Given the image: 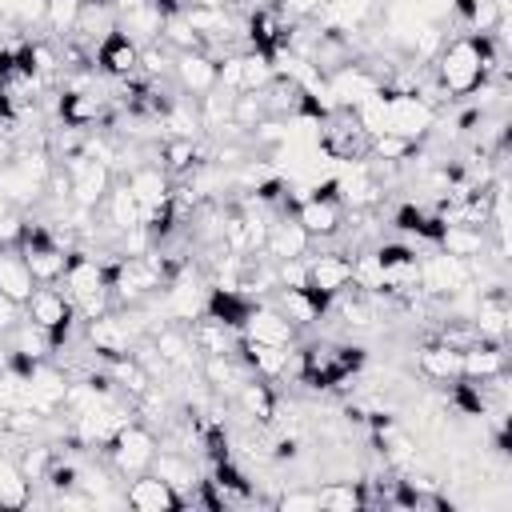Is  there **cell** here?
Wrapping results in <instances>:
<instances>
[{
  "instance_id": "6da1fadb",
  "label": "cell",
  "mask_w": 512,
  "mask_h": 512,
  "mask_svg": "<svg viewBox=\"0 0 512 512\" xmlns=\"http://www.w3.org/2000/svg\"><path fill=\"white\" fill-rule=\"evenodd\" d=\"M156 432L148 428V424H140V420H128L108 444H104V456H108V464H112V472L116 476H140V472H148L152 468V456H156Z\"/></svg>"
},
{
  "instance_id": "7a4b0ae2",
  "label": "cell",
  "mask_w": 512,
  "mask_h": 512,
  "mask_svg": "<svg viewBox=\"0 0 512 512\" xmlns=\"http://www.w3.org/2000/svg\"><path fill=\"white\" fill-rule=\"evenodd\" d=\"M24 316H28L32 324L48 328L52 340H56V352H60V348L68 344L72 324H76V304H72V296H68L64 288H56V284H36V292L24 300Z\"/></svg>"
},
{
  "instance_id": "3957f363",
  "label": "cell",
  "mask_w": 512,
  "mask_h": 512,
  "mask_svg": "<svg viewBox=\"0 0 512 512\" xmlns=\"http://www.w3.org/2000/svg\"><path fill=\"white\" fill-rule=\"evenodd\" d=\"M60 168L68 172V184H72L68 204H76V208H92V212H96V204H104V196H108V188H112V180H116V172H112L104 160L88 156V152L60 160Z\"/></svg>"
},
{
  "instance_id": "277c9868",
  "label": "cell",
  "mask_w": 512,
  "mask_h": 512,
  "mask_svg": "<svg viewBox=\"0 0 512 512\" xmlns=\"http://www.w3.org/2000/svg\"><path fill=\"white\" fill-rule=\"evenodd\" d=\"M84 340H88V348H92L100 360H108V364H112V360H120V356H132V352H136V344H140L116 308H112V312H104V316L84 320Z\"/></svg>"
},
{
  "instance_id": "5b68a950",
  "label": "cell",
  "mask_w": 512,
  "mask_h": 512,
  "mask_svg": "<svg viewBox=\"0 0 512 512\" xmlns=\"http://www.w3.org/2000/svg\"><path fill=\"white\" fill-rule=\"evenodd\" d=\"M388 100V128L384 132H400L408 140H424L436 128V108L424 104L416 92H384Z\"/></svg>"
},
{
  "instance_id": "8992f818",
  "label": "cell",
  "mask_w": 512,
  "mask_h": 512,
  "mask_svg": "<svg viewBox=\"0 0 512 512\" xmlns=\"http://www.w3.org/2000/svg\"><path fill=\"white\" fill-rule=\"evenodd\" d=\"M472 328H476L480 340H492V344H504L508 340V332H512V304H508L504 284H492V288H480L476 292Z\"/></svg>"
},
{
  "instance_id": "52a82bcc",
  "label": "cell",
  "mask_w": 512,
  "mask_h": 512,
  "mask_svg": "<svg viewBox=\"0 0 512 512\" xmlns=\"http://www.w3.org/2000/svg\"><path fill=\"white\" fill-rule=\"evenodd\" d=\"M296 324L276 308V304H268V300H260V304H252V312L244 316V324H240V336L244 340H256V344H276V348H292V340H296Z\"/></svg>"
},
{
  "instance_id": "ba28073f",
  "label": "cell",
  "mask_w": 512,
  "mask_h": 512,
  "mask_svg": "<svg viewBox=\"0 0 512 512\" xmlns=\"http://www.w3.org/2000/svg\"><path fill=\"white\" fill-rule=\"evenodd\" d=\"M108 108L112 100L96 88H64L60 100H56V116L60 124H72V128H96L108 120Z\"/></svg>"
},
{
  "instance_id": "9c48e42d",
  "label": "cell",
  "mask_w": 512,
  "mask_h": 512,
  "mask_svg": "<svg viewBox=\"0 0 512 512\" xmlns=\"http://www.w3.org/2000/svg\"><path fill=\"white\" fill-rule=\"evenodd\" d=\"M92 60L100 64V72H104L108 80H132V76L140 72V44H136L128 32L112 28V32L100 40V48L92 52Z\"/></svg>"
},
{
  "instance_id": "30bf717a",
  "label": "cell",
  "mask_w": 512,
  "mask_h": 512,
  "mask_svg": "<svg viewBox=\"0 0 512 512\" xmlns=\"http://www.w3.org/2000/svg\"><path fill=\"white\" fill-rule=\"evenodd\" d=\"M124 504L136 508V512H176V508H188L184 496L168 480H160L156 472L132 476V484L124 488Z\"/></svg>"
},
{
  "instance_id": "8fae6325",
  "label": "cell",
  "mask_w": 512,
  "mask_h": 512,
  "mask_svg": "<svg viewBox=\"0 0 512 512\" xmlns=\"http://www.w3.org/2000/svg\"><path fill=\"white\" fill-rule=\"evenodd\" d=\"M292 216L300 220V228L312 240H332L344 228V204H340V196H304L292 208Z\"/></svg>"
},
{
  "instance_id": "7c38bea8",
  "label": "cell",
  "mask_w": 512,
  "mask_h": 512,
  "mask_svg": "<svg viewBox=\"0 0 512 512\" xmlns=\"http://www.w3.org/2000/svg\"><path fill=\"white\" fill-rule=\"evenodd\" d=\"M352 284V256L348 252H320L308 256V288L320 296H340Z\"/></svg>"
},
{
  "instance_id": "4fadbf2b",
  "label": "cell",
  "mask_w": 512,
  "mask_h": 512,
  "mask_svg": "<svg viewBox=\"0 0 512 512\" xmlns=\"http://www.w3.org/2000/svg\"><path fill=\"white\" fill-rule=\"evenodd\" d=\"M172 80H176V88L184 96H196L200 100L204 92L216 88V56H208V52H176Z\"/></svg>"
},
{
  "instance_id": "5bb4252c",
  "label": "cell",
  "mask_w": 512,
  "mask_h": 512,
  "mask_svg": "<svg viewBox=\"0 0 512 512\" xmlns=\"http://www.w3.org/2000/svg\"><path fill=\"white\" fill-rule=\"evenodd\" d=\"M312 236L300 228V220L292 212H276L264 236V256L268 260H292V256H308Z\"/></svg>"
},
{
  "instance_id": "9a60e30c",
  "label": "cell",
  "mask_w": 512,
  "mask_h": 512,
  "mask_svg": "<svg viewBox=\"0 0 512 512\" xmlns=\"http://www.w3.org/2000/svg\"><path fill=\"white\" fill-rule=\"evenodd\" d=\"M124 184L132 188V196L140 200L144 212H148V208H160V204L172 200V176H168L160 164H136V168H128Z\"/></svg>"
},
{
  "instance_id": "2e32d148",
  "label": "cell",
  "mask_w": 512,
  "mask_h": 512,
  "mask_svg": "<svg viewBox=\"0 0 512 512\" xmlns=\"http://www.w3.org/2000/svg\"><path fill=\"white\" fill-rule=\"evenodd\" d=\"M416 372L432 384H456L460 380V348H452L444 340H428L424 348H416Z\"/></svg>"
},
{
  "instance_id": "e0dca14e",
  "label": "cell",
  "mask_w": 512,
  "mask_h": 512,
  "mask_svg": "<svg viewBox=\"0 0 512 512\" xmlns=\"http://www.w3.org/2000/svg\"><path fill=\"white\" fill-rule=\"evenodd\" d=\"M280 296H276V308L296 324V328H308V324H316V320H324V312H328V296H320V292H312L308 284H300V288H276Z\"/></svg>"
},
{
  "instance_id": "ac0fdd59",
  "label": "cell",
  "mask_w": 512,
  "mask_h": 512,
  "mask_svg": "<svg viewBox=\"0 0 512 512\" xmlns=\"http://www.w3.org/2000/svg\"><path fill=\"white\" fill-rule=\"evenodd\" d=\"M508 372V352L504 344H492V340H476L460 352V376L464 380H488V376H500Z\"/></svg>"
},
{
  "instance_id": "d6986e66",
  "label": "cell",
  "mask_w": 512,
  "mask_h": 512,
  "mask_svg": "<svg viewBox=\"0 0 512 512\" xmlns=\"http://www.w3.org/2000/svg\"><path fill=\"white\" fill-rule=\"evenodd\" d=\"M148 472H156L160 480H168L180 496H184V504H188V492L200 484V472H196V464L184 456V452H176V448H156V456H152V468Z\"/></svg>"
},
{
  "instance_id": "ffe728a7",
  "label": "cell",
  "mask_w": 512,
  "mask_h": 512,
  "mask_svg": "<svg viewBox=\"0 0 512 512\" xmlns=\"http://www.w3.org/2000/svg\"><path fill=\"white\" fill-rule=\"evenodd\" d=\"M188 336L200 348V356H224V352H236L240 348V332L228 328V324H220V320H212V316L192 320L188 324Z\"/></svg>"
},
{
  "instance_id": "44dd1931",
  "label": "cell",
  "mask_w": 512,
  "mask_h": 512,
  "mask_svg": "<svg viewBox=\"0 0 512 512\" xmlns=\"http://www.w3.org/2000/svg\"><path fill=\"white\" fill-rule=\"evenodd\" d=\"M232 400L244 408V416H248L252 424H264V428H268V420H272V412H276V404H280L276 388H272L268 380H260V376H248V380L236 388Z\"/></svg>"
},
{
  "instance_id": "7402d4cb",
  "label": "cell",
  "mask_w": 512,
  "mask_h": 512,
  "mask_svg": "<svg viewBox=\"0 0 512 512\" xmlns=\"http://www.w3.org/2000/svg\"><path fill=\"white\" fill-rule=\"evenodd\" d=\"M0 292L12 296L16 304H24L36 292V276L28 272V264H24V256H20L16 244L12 248H0Z\"/></svg>"
},
{
  "instance_id": "603a6c76",
  "label": "cell",
  "mask_w": 512,
  "mask_h": 512,
  "mask_svg": "<svg viewBox=\"0 0 512 512\" xmlns=\"http://www.w3.org/2000/svg\"><path fill=\"white\" fill-rule=\"evenodd\" d=\"M104 212H108V224L116 232H132V228L144 224V208H140V200L132 196V188L124 180H112V188L104 196Z\"/></svg>"
},
{
  "instance_id": "cb8c5ba5",
  "label": "cell",
  "mask_w": 512,
  "mask_h": 512,
  "mask_svg": "<svg viewBox=\"0 0 512 512\" xmlns=\"http://www.w3.org/2000/svg\"><path fill=\"white\" fill-rule=\"evenodd\" d=\"M252 304H256V300H248V296L236 292V288H212V284H208L204 316H212V320H220V324H228V328L240 332V324H244V316L252 312Z\"/></svg>"
},
{
  "instance_id": "d4e9b609",
  "label": "cell",
  "mask_w": 512,
  "mask_h": 512,
  "mask_svg": "<svg viewBox=\"0 0 512 512\" xmlns=\"http://www.w3.org/2000/svg\"><path fill=\"white\" fill-rule=\"evenodd\" d=\"M4 336H8V352H24V356H32V360H48V356L56 352L52 332L40 328V324H32L28 316H24L16 328H8Z\"/></svg>"
},
{
  "instance_id": "484cf974",
  "label": "cell",
  "mask_w": 512,
  "mask_h": 512,
  "mask_svg": "<svg viewBox=\"0 0 512 512\" xmlns=\"http://www.w3.org/2000/svg\"><path fill=\"white\" fill-rule=\"evenodd\" d=\"M40 196H44V184L40 180H32L28 172H20L12 160L0 164V200H8L16 208H32Z\"/></svg>"
},
{
  "instance_id": "4316f807",
  "label": "cell",
  "mask_w": 512,
  "mask_h": 512,
  "mask_svg": "<svg viewBox=\"0 0 512 512\" xmlns=\"http://www.w3.org/2000/svg\"><path fill=\"white\" fill-rule=\"evenodd\" d=\"M316 500L324 512H360L368 500H364V484L360 480H328L324 488H316Z\"/></svg>"
},
{
  "instance_id": "83f0119b",
  "label": "cell",
  "mask_w": 512,
  "mask_h": 512,
  "mask_svg": "<svg viewBox=\"0 0 512 512\" xmlns=\"http://www.w3.org/2000/svg\"><path fill=\"white\" fill-rule=\"evenodd\" d=\"M232 104H236V92H228V88H212V92H204L200 96V104H196V112H200V124L212 132V136H220L224 128H232Z\"/></svg>"
},
{
  "instance_id": "f1b7e54d",
  "label": "cell",
  "mask_w": 512,
  "mask_h": 512,
  "mask_svg": "<svg viewBox=\"0 0 512 512\" xmlns=\"http://www.w3.org/2000/svg\"><path fill=\"white\" fill-rule=\"evenodd\" d=\"M416 152H420V140H408V136H400V132H380V136L368 140V160H376V164L400 168V164H408Z\"/></svg>"
},
{
  "instance_id": "f546056e",
  "label": "cell",
  "mask_w": 512,
  "mask_h": 512,
  "mask_svg": "<svg viewBox=\"0 0 512 512\" xmlns=\"http://www.w3.org/2000/svg\"><path fill=\"white\" fill-rule=\"evenodd\" d=\"M436 248L448 252V256H464V260H472V256H480V252L488 248V236H484V228H460V224H448V228L440 232Z\"/></svg>"
},
{
  "instance_id": "4dcf8cb0",
  "label": "cell",
  "mask_w": 512,
  "mask_h": 512,
  "mask_svg": "<svg viewBox=\"0 0 512 512\" xmlns=\"http://www.w3.org/2000/svg\"><path fill=\"white\" fill-rule=\"evenodd\" d=\"M32 504V480L20 472V464L0 456V508H28Z\"/></svg>"
},
{
  "instance_id": "1f68e13d",
  "label": "cell",
  "mask_w": 512,
  "mask_h": 512,
  "mask_svg": "<svg viewBox=\"0 0 512 512\" xmlns=\"http://www.w3.org/2000/svg\"><path fill=\"white\" fill-rule=\"evenodd\" d=\"M80 0H48V8H44V24L52 28V36L56 40H64V36H72V28H76V20H80Z\"/></svg>"
},
{
  "instance_id": "d6a6232c",
  "label": "cell",
  "mask_w": 512,
  "mask_h": 512,
  "mask_svg": "<svg viewBox=\"0 0 512 512\" xmlns=\"http://www.w3.org/2000/svg\"><path fill=\"white\" fill-rule=\"evenodd\" d=\"M24 208H16V204H8V200H0V248H12L16 240H20V228H24Z\"/></svg>"
},
{
  "instance_id": "836d02e7",
  "label": "cell",
  "mask_w": 512,
  "mask_h": 512,
  "mask_svg": "<svg viewBox=\"0 0 512 512\" xmlns=\"http://www.w3.org/2000/svg\"><path fill=\"white\" fill-rule=\"evenodd\" d=\"M272 504H276L280 512H320L316 488H292V492H280Z\"/></svg>"
},
{
  "instance_id": "e575fe53",
  "label": "cell",
  "mask_w": 512,
  "mask_h": 512,
  "mask_svg": "<svg viewBox=\"0 0 512 512\" xmlns=\"http://www.w3.org/2000/svg\"><path fill=\"white\" fill-rule=\"evenodd\" d=\"M20 320H24V304H16L12 296L0 292V336H4L8 328H16Z\"/></svg>"
},
{
  "instance_id": "d590c367",
  "label": "cell",
  "mask_w": 512,
  "mask_h": 512,
  "mask_svg": "<svg viewBox=\"0 0 512 512\" xmlns=\"http://www.w3.org/2000/svg\"><path fill=\"white\" fill-rule=\"evenodd\" d=\"M80 4H116V0H80Z\"/></svg>"
}]
</instances>
